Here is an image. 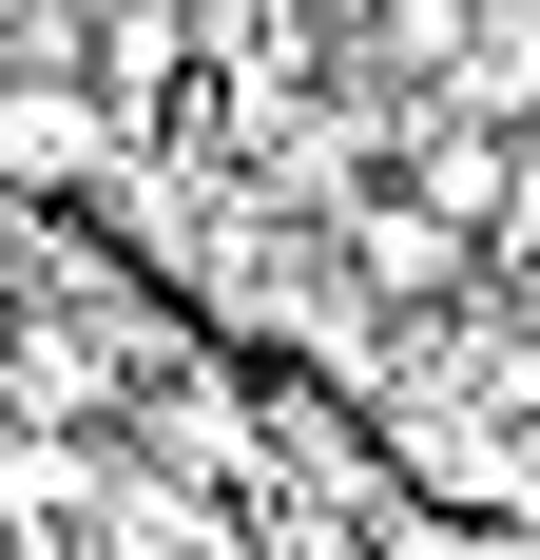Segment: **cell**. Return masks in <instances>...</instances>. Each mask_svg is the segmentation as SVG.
I'll return each mask as SVG.
<instances>
[{"mask_svg": "<svg viewBox=\"0 0 540 560\" xmlns=\"http://www.w3.org/2000/svg\"><path fill=\"white\" fill-rule=\"evenodd\" d=\"M97 78H78V39H0V194H78L97 174Z\"/></svg>", "mask_w": 540, "mask_h": 560, "instance_id": "obj_1", "label": "cell"}, {"mask_svg": "<svg viewBox=\"0 0 540 560\" xmlns=\"http://www.w3.org/2000/svg\"><path fill=\"white\" fill-rule=\"evenodd\" d=\"M39 20H58V0H0V39H39Z\"/></svg>", "mask_w": 540, "mask_h": 560, "instance_id": "obj_2", "label": "cell"}]
</instances>
